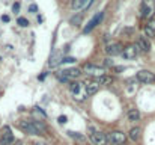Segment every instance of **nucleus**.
I'll list each match as a JSON object with an SVG mask.
<instances>
[{
    "label": "nucleus",
    "mask_w": 155,
    "mask_h": 145,
    "mask_svg": "<svg viewBox=\"0 0 155 145\" xmlns=\"http://www.w3.org/2000/svg\"><path fill=\"white\" fill-rule=\"evenodd\" d=\"M33 145H48V144H47V142H35Z\"/></svg>",
    "instance_id": "25"
},
{
    "label": "nucleus",
    "mask_w": 155,
    "mask_h": 145,
    "mask_svg": "<svg viewBox=\"0 0 155 145\" xmlns=\"http://www.w3.org/2000/svg\"><path fill=\"white\" fill-rule=\"evenodd\" d=\"M145 33L148 38H154L155 36V20H149L148 24L145 26Z\"/></svg>",
    "instance_id": "15"
},
{
    "label": "nucleus",
    "mask_w": 155,
    "mask_h": 145,
    "mask_svg": "<svg viewBox=\"0 0 155 145\" xmlns=\"http://www.w3.org/2000/svg\"><path fill=\"white\" fill-rule=\"evenodd\" d=\"M83 70H84L86 74H89V76H95V77H101V76H104V68L103 67H100V65L86 64Z\"/></svg>",
    "instance_id": "5"
},
{
    "label": "nucleus",
    "mask_w": 155,
    "mask_h": 145,
    "mask_svg": "<svg viewBox=\"0 0 155 145\" xmlns=\"http://www.w3.org/2000/svg\"><path fill=\"white\" fill-rule=\"evenodd\" d=\"M18 24H20V26H23V27H26V26L29 24V21H27L26 18H18Z\"/></svg>",
    "instance_id": "22"
},
{
    "label": "nucleus",
    "mask_w": 155,
    "mask_h": 145,
    "mask_svg": "<svg viewBox=\"0 0 155 145\" xmlns=\"http://www.w3.org/2000/svg\"><path fill=\"white\" fill-rule=\"evenodd\" d=\"M104 65H107V67H113L114 64H113V60H111V59H105V62H104Z\"/></svg>",
    "instance_id": "23"
},
{
    "label": "nucleus",
    "mask_w": 155,
    "mask_h": 145,
    "mask_svg": "<svg viewBox=\"0 0 155 145\" xmlns=\"http://www.w3.org/2000/svg\"><path fill=\"white\" fill-rule=\"evenodd\" d=\"M137 47H139L140 51L148 53V51L151 50V44H149L148 38H145V36H139V38H137Z\"/></svg>",
    "instance_id": "13"
},
{
    "label": "nucleus",
    "mask_w": 155,
    "mask_h": 145,
    "mask_svg": "<svg viewBox=\"0 0 155 145\" xmlns=\"http://www.w3.org/2000/svg\"><path fill=\"white\" fill-rule=\"evenodd\" d=\"M140 12L143 18H151L155 14V2L154 0H142Z\"/></svg>",
    "instance_id": "3"
},
{
    "label": "nucleus",
    "mask_w": 155,
    "mask_h": 145,
    "mask_svg": "<svg viewBox=\"0 0 155 145\" xmlns=\"http://www.w3.org/2000/svg\"><path fill=\"white\" fill-rule=\"evenodd\" d=\"M103 15H104L103 12L97 14V15H95V17H94V18H92V20H91L89 23H87V26L84 27V30H83V32H84V33H89V32H91V30H92V29H94V27H95V26H97V24H98V23L101 21Z\"/></svg>",
    "instance_id": "12"
},
{
    "label": "nucleus",
    "mask_w": 155,
    "mask_h": 145,
    "mask_svg": "<svg viewBox=\"0 0 155 145\" xmlns=\"http://www.w3.org/2000/svg\"><path fill=\"white\" fill-rule=\"evenodd\" d=\"M71 92H72L74 98H77L78 101H83V100L87 97L86 85H84V83H77V82L71 83Z\"/></svg>",
    "instance_id": "2"
},
{
    "label": "nucleus",
    "mask_w": 155,
    "mask_h": 145,
    "mask_svg": "<svg viewBox=\"0 0 155 145\" xmlns=\"http://www.w3.org/2000/svg\"><path fill=\"white\" fill-rule=\"evenodd\" d=\"M20 127L23 132L29 133V135H42L45 132V126L41 121H21Z\"/></svg>",
    "instance_id": "1"
},
{
    "label": "nucleus",
    "mask_w": 155,
    "mask_h": 145,
    "mask_svg": "<svg viewBox=\"0 0 155 145\" xmlns=\"http://www.w3.org/2000/svg\"><path fill=\"white\" fill-rule=\"evenodd\" d=\"M84 85H86V92H87V95H94V94H97V92L100 91V86H101L97 80L86 82Z\"/></svg>",
    "instance_id": "11"
},
{
    "label": "nucleus",
    "mask_w": 155,
    "mask_h": 145,
    "mask_svg": "<svg viewBox=\"0 0 155 145\" xmlns=\"http://www.w3.org/2000/svg\"><path fill=\"white\" fill-rule=\"evenodd\" d=\"M91 138H92V141H94L95 145H107V142H108L107 135H105V133H101V132H94V133L91 135Z\"/></svg>",
    "instance_id": "10"
},
{
    "label": "nucleus",
    "mask_w": 155,
    "mask_h": 145,
    "mask_svg": "<svg viewBox=\"0 0 155 145\" xmlns=\"http://www.w3.org/2000/svg\"><path fill=\"white\" fill-rule=\"evenodd\" d=\"M140 118V112L137 109H130L128 110V119L130 121H137Z\"/></svg>",
    "instance_id": "18"
},
{
    "label": "nucleus",
    "mask_w": 155,
    "mask_h": 145,
    "mask_svg": "<svg viewBox=\"0 0 155 145\" xmlns=\"http://www.w3.org/2000/svg\"><path fill=\"white\" fill-rule=\"evenodd\" d=\"M87 3H89V0H71V8L74 11H78V9H83Z\"/></svg>",
    "instance_id": "16"
},
{
    "label": "nucleus",
    "mask_w": 155,
    "mask_h": 145,
    "mask_svg": "<svg viewBox=\"0 0 155 145\" xmlns=\"http://www.w3.org/2000/svg\"><path fill=\"white\" fill-rule=\"evenodd\" d=\"M139 54V47H137V44H130V46H127V47L124 48V53H122V56H124V59H134L136 56Z\"/></svg>",
    "instance_id": "7"
},
{
    "label": "nucleus",
    "mask_w": 155,
    "mask_h": 145,
    "mask_svg": "<svg viewBox=\"0 0 155 145\" xmlns=\"http://www.w3.org/2000/svg\"><path fill=\"white\" fill-rule=\"evenodd\" d=\"M140 129L139 127H133L131 130H130V133H128V138L131 139V141H139L140 139Z\"/></svg>",
    "instance_id": "17"
},
{
    "label": "nucleus",
    "mask_w": 155,
    "mask_h": 145,
    "mask_svg": "<svg viewBox=\"0 0 155 145\" xmlns=\"http://www.w3.org/2000/svg\"><path fill=\"white\" fill-rule=\"evenodd\" d=\"M105 53L108 56H116V54H122L124 53V47L120 43H113V44H108L105 47Z\"/></svg>",
    "instance_id": "8"
},
{
    "label": "nucleus",
    "mask_w": 155,
    "mask_h": 145,
    "mask_svg": "<svg viewBox=\"0 0 155 145\" xmlns=\"http://www.w3.org/2000/svg\"><path fill=\"white\" fill-rule=\"evenodd\" d=\"M97 82H98L100 85H110V83H111V77L107 76V74H104L101 77H97Z\"/></svg>",
    "instance_id": "19"
},
{
    "label": "nucleus",
    "mask_w": 155,
    "mask_h": 145,
    "mask_svg": "<svg viewBox=\"0 0 155 145\" xmlns=\"http://www.w3.org/2000/svg\"><path fill=\"white\" fill-rule=\"evenodd\" d=\"M59 123H66V116H59Z\"/></svg>",
    "instance_id": "24"
},
{
    "label": "nucleus",
    "mask_w": 155,
    "mask_h": 145,
    "mask_svg": "<svg viewBox=\"0 0 155 145\" xmlns=\"http://www.w3.org/2000/svg\"><path fill=\"white\" fill-rule=\"evenodd\" d=\"M60 59H63V57H60V56H54V57H51V59H50V67H56L57 64H60V62H62Z\"/></svg>",
    "instance_id": "20"
},
{
    "label": "nucleus",
    "mask_w": 155,
    "mask_h": 145,
    "mask_svg": "<svg viewBox=\"0 0 155 145\" xmlns=\"http://www.w3.org/2000/svg\"><path fill=\"white\" fill-rule=\"evenodd\" d=\"M137 80L142 82V83H146V85L152 83V82H155V74L151 73V71H148V70H140L137 73Z\"/></svg>",
    "instance_id": "6"
},
{
    "label": "nucleus",
    "mask_w": 155,
    "mask_h": 145,
    "mask_svg": "<svg viewBox=\"0 0 155 145\" xmlns=\"http://www.w3.org/2000/svg\"><path fill=\"white\" fill-rule=\"evenodd\" d=\"M3 136H2V145H9V144H12L14 142V135L11 133V130H9V127H5L3 129Z\"/></svg>",
    "instance_id": "14"
},
{
    "label": "nucleus",
    "mask_w": 155,
    "mask_h": 145,
    "mask_svg": "<svg viewBox=\"0 0 155 145\" xmlns=\"http://www.w3.org/2000/svg\"><path fill=\"white\" fill-rule=\"evenodd\" d=\"M107 139L113 145H124L127 141V135L122 133V132H111V133L107 135Z\"/></svg>",
    "instance_id": "4"
},
{
    "label": "nucleus",
    "mask_w": 155,
    "mask_h": 145,
    "mask_svg": "<svg viewBox=\"0 0 155 145\" xmlns=\"http://www.w3.org/2000/svg\"><path fill=\"white\" fill-rule=\"evenodd\" d=\"M68 135H69L71 138H75V139H80V141H83V139H84L81 135H77V133H74V132H68Z\"/></svg>",
    "instance_id": "21"
},
{
    "label": "nucleus",
    "mask_w": 155,
    "mask_h": 145,
    "mask_svg": "<svg viewBox=\"0 0 155 145\" xmlns=\"http://www.w3.org/2000/svg\"><path fill=\"white\" fill-rule=\"evenodd\" d=\"M59 74L69 80V79H77V77H80V76H81V70H78V68H65V70L60 71Z\"/></svg>",
    "instance_id": "9"
}]
</instances>
